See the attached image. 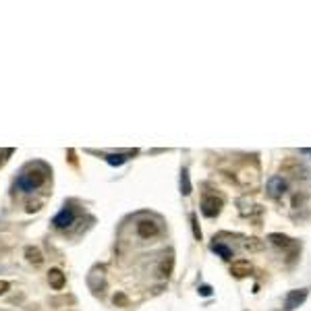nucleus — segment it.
<instances>
[{"label":"nucleus","mask_w":311,"mask_h":311,"mask_svg":"<svg viewBox=\"0 0 311 311\" xmlns=\"http://www.w3.org/2000/svg\"><path fill=\"white\" fill-rule=\"evenodd\" d=\"M46 181V173L42 168H29L19 176V187L23 191H34L37 187H42Z\"/></svg>","instance_id":"nucleus-1"},{"label":"nucleus","mask_w":311,"mask_h":311,"mask_svg":"<svg viewBox=\"0 0 311 311\" xmlns=\"http://www.w3.org/2000/svg\"><path fill=\"white\" fill-rule=\"evenodd\" d=\"M309 294V289H294V291H289V294H286L284 299V309L286 311H293L297 309L299 305H303Z\"/></svg>","instance_id":"nucleus-2"},{"label":"nucleus","mask_w":311,"mask_h":311,"mask_svg":"<svg viewBox=\"0 0 311 311\" xmlns=\"http://www.w3.org/2000/svg\"><path fill=\"white\" fill-rule=\"evenodd\" d=\"M222 209V199L216 197V195H207L204 197V201H201V212H204V216L207 218H216L218 214H220Z\"/></svg>","instance_id":"nucleus-3"},{"label":"nucleus","mask_w":311,"mask_h":311,"mask_svg":"<svg viewBox=\"0 0 311 311\" xmlns=\"http://www.w3.org/2000/svg\"><path fill=\"white\" fill-rule=\"evenodd\" d=\"M286 189H289V185H286V181L282 176H272L270 181H268V193H270V197H274V199H280L286 193Z\"/></svg>","instance_id":"nucleus-4"},{"label":"nucleus","mask_w":311,"mask_h":311,"mask_svg":"<svg viewBox=\"0 0 311 311\" xmlns=\"http://www.w3.org/2000/svg\"><path fill=\"white\" fill-rule=\"evenodd\" d=\"M230 274L235 278H247L253 274V266L247 259H237V261H232V266H230Z\"/></svg>","instance_id":"nucleus-5"},{"label":"nucleus","mask_w":311,"mask_h":311,"mask_svg":"<svg viewBox=\"0 0 311 311\" xmlns=\"http://www.w3.org/2000/svg\"><path fill=\"white\" fill-rule=\"evenodd\" d=\"M282 170H284V173H289V174H293V176H297V178H299V176L303 178V176L307 174V168L303 166L297 158L284 160V162H282Z\"/></svg>","instance_id":"nucleus-6"},{"label":"nucleus","mask_w":311,"mask_h":311,"mask_svg":"<svg viewBox=\"0 0 311 311\" xmlns=\"http://www.w3.org/2000/svg\"><path fill=\"white\" fill-rule=\"evenodd\" d=\"M158 232H160V226H158V222H154V220H141L137 224V235L141 239L156 237Z\"/></svg>","instance_id":"nucleus-7"},{"label":"nucleus","mask_w":311,"mask_h":311,"mask_svg":"<svg viewBox=\"0 0 311 311\" xmlns=\"http://www.w3.org/2000/svg\"><path fill=\"white\" fill-rule=\"evenodd\" d=\"M73 222H75V212L71 207H65L60 214H56V218H54V226L56 228H67V226H71Z\"/></svg>","instance_id":"nucleus-8"},{"label":"nucleus","mask_w":311,"mask_h":311,"mask_svg":"<svg viewBox=\"0 0 311 311\" xmlns=\"http://www.w3.org/2000/svg\"><path fill=\"white\" fill-rule=\"evenodd\" d=\"M48 282H50V286H52V289L60 291L62 286H65L67 278H65V274H62V272H60L58 268H52V270L48 272Z\"/></svg>","instance_id":"nucleus-9"},{"label":"nucleus","mask_w":311,"mask_h":311,"mask_svg":"<svg viewBox=\"0 0 311 311\" xmlns=\"http://www.w3.org/2000/svg\"><path fill=\"white\" fill-rule=\"evenodd\" d=\"M268 241H270V243L272 245H276V247H291V243H293V241L289 239V237H286V235H280V232H272V235L268 237Z\"/></svg>","instance_id":"nucleus-10"},{"label":"nucleus","mask_w":311,"mask_h":311,"mask_svg":"<svg viewBox=\"0 0 311 311\" xmlns=\"http://www.w3.org/2000/svg\"><path fill=\"white\" fill-rule=\"evenodd\" d=\"M25 258L31 261V263H35V266H40V263L44 261V255H42V251L37 247H27L25 249Z\"/></svg>","instance_id":"nucleus-11"},{"label":"nucleus","mask_w":311,"mask_h":311,"mask_svg":"<svg viewBox=\"0 0 311 311\" xmlns=\"http://www.w3.org/2000/svg\"><path fill=\"white\" fill-rule=\"evenodd\" d=\"M243 247L247 249V251H261V249H263V241L251 237V239H247V241H245Z\"/></svg>","instance_id":"nucleus-12"},{"label":"nucleus","mask_w":311,"mask_h":311,"mask_svg":"<svg viewBox=\"0 0 311 311\" xmlns=\"http://www.w3.org/2000/svg\"><path fill=\"white\" fill-rule=\"evenodd\" d=\"M212 249H214V251H216L218 255H220V258H222V259H232V251H230V249H228L226 245H220V243H214V245H212Z\"/></svg>","instance_id":"nucleus-13"},{"label":"nucleus","mask_w":311,"mask_h":311,"mask_svg":"<svg viewBox=\"0 0 311 311\" xmlns=\"http://www.w3.org/2000/svg\"><path fill=\"white\" fill-rule=\"evenodd\" d=\"M181 193L183 195H189L191 193V181H189V173L187 170L181 173Z\"/></svg>","instance_id":"nucleus-14"},{"label":"nucleus","mask_w":311,"mask_h":311,"mask_svg":"<svg viewBox=\"0 0 311 311\" xmlns=\"http://www.w3.org/2000/svg\"><path fill=\"white\" fill-rule=\"evenodd\" d=\"M106 160H108V164H112V166H121V164H122V162L127 160V158H124L122 154H119V156L110 154V156H106Z\"/></svg>","instance_id":"nucleus-15"},{"label":"nucleus","mask_w":311,"mask_h":311,"mask_svg":"<svg viewBox=\"0 0 311 311\" xmlns=\"http://www.w3.org/2000/svg\"><path fill=\"white\" fill-rule=\"evenodd\" d=\"M9 156H13V150H11V147H6V150H0V166H2L4 162L9 160Z\"/></svg>","instance_id":"nucleus-16"},{"label":"nucleus","mask_w":311,"mask_h":311,"mask_svg":"<svg viewBox=\"0 0 311 311\" xmlns=\"http://www.w3.org/2000/svg\"><path fill=\"white\" fill-rule=\"evenodd\" d=\"M191 224H193V235H195V239H201V230L197 226V218L191 216Z\"/></svg>","instance_id":"nucleus-17"},{"label":"nucleus","mask_w":311,"mask_h":311,"mask_svg":"<svg viewBox=\"0 0 311 311\" xmlns=\"http://www.w3.org/2000/svg\"><path fill=\"white\" fill-rule=\"evenodd\" d=\"M9 289H11V284L6 282V280H0V294H4L6 291H9Z\"/></svg>","instance_id":"nucleus-18"},{"label":"nucleus","mask_w":311,"mask_h":311,"mask_svg":"<svg viewBox=\"0 0 311 311\" xmlns=\"http://www.w3.org/2000/svg\"><path fill=\"white\" fill-rule=\"evenodd\" d=\"M35 209H40V201H35V204H27V212H35Z\"/></svg>","instance_id":"nucleus-19"},{"label":"nucleus","mask_w":311,"mask_h":311,"mask_svg":"<svg viewBox=\"0 0 311 311\" xmlns=\"http://www.w3.org/2000/svg\"><path fill=\"white\" fill-rule=\"evenodd\" d=\"M301 154H309L311 156V150H301Z\"/></svg>","instance_id":"nucleus-20"}]
</instances>
